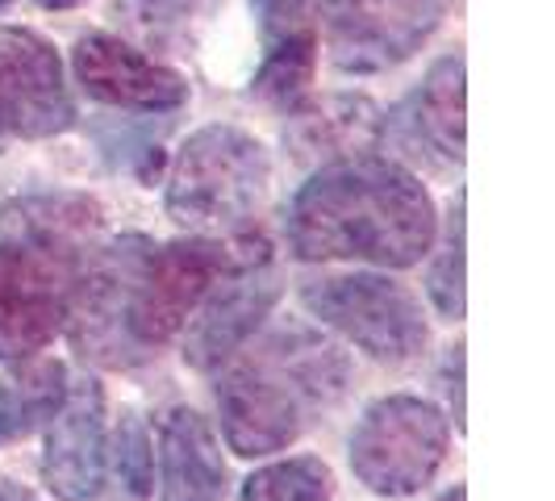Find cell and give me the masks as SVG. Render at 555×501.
Returning a JSON list of instances; mask_svg holds the SVG:
<instances>
[{
  "label": "cell",
  "mask_w": 555,
  "mask_h": 501,
  "mask_svg": "<svg viewBox=\"0 0 555 501\" xmlns=\"http://www.w3.org/2000/svg\"><path fill=\"white\" fill-rule=\"evenodd\" d=\"M288 251L306 264L414 268L435 239L439 218L426 184L410 167L380 155L322 164L297 189L284 218Z\"/></svg>",
  "instance_id": "cell-1"
},
{
  "label": "cell",
  "mask_w": 555,
  "mask_h": 501,
  "mask_svg": "<svg viewBox=\"0 0 555 501\" xmlns=\"http://www.w3.org/2000/svg\"><path fill=\"white\" fill-rule=\"evenodd\" d=\"M101 205L80 193H38L0 214V363L34 360L76 306Z\"/></svg>",
  "instance_id": "cell-2"
},
{
  "label": "cell",
  "mask_w": 555,
  "mask_h": 501,
  "mask_svg": "<svg viewBox=\"0 0 555 501\" xmlns=\"http://www.w3.org/2000/svg\"><path fill=\"white\" fill-rule=\"evenodd\" d=\"M234 356L218 385V418L225 447L243 460L297 444L351 381L343 347L301 322L276 326Z\"/></svg>",
  "instance_id": "cell-3"
},
{
  "label": "cell",
  "mask_w": 555,
  "mask_h": 501,
  "mask_svg": "<svg viewBox=\"0 0 555 501\" xmlns=\"http://www.w3.org/2000/svg\"><path fill=\"white\" fill-rule=\"evenodd\" d=\"M272 155L238 126H205L184 142L167 171V218L193 234L238 230L268 201Z\"/></svg>",
  "instance_id": "cell-4"
},
{
  "label": "cell",
  "mask_w": 555,
  "mask_h": 501,
  "mask_svg": "<svg viewBox=\"0 0 555 501\" xmlns=\"http://www.w3.org/2000/svg\"><path fill=\"white\" fill-rule=\"evenodd\" d=\"M272 259L263 239H222V234H196L176 239L164 247H146L130 297V343L142 360H151L164 343L189 326L205 293L222 277Z\"/></svg>",
  "instance_id": "cell-5"
},
{
  "label": "cell",
  "mask_w": 555,
  "mask_h": 501,
  "mask_svg": "<svg viewBox=\"0 0 555 501\" xmlns=\"http://www.w3.org/2000/svg\"><path fill=\"white\" fill-rule=\"evenodd\" d=\"M451 426L447 414L414 393L372 401L351 431L347 460L360 485L376 498H414L443 468Z\"/></svg>",
  "instance_id": "cell-6"
},
{
  "label": "cell",
  "mask_w": 555,
  "mask_h": 501,
  "mask_svg": "<svg viewBox=\"0 0 555 501\" xmlns=\"http://www.w3.org/2000/svg\"><path fill=\"white\" fill-rule=\"evenodd\" d=\"M301 301L322 322L356 343L363 356L380 363H410L426 351L430 331L422 301L392 277L380 272H343L301 284Z\"/></svg>",
  "instance_id": "cell-7"
},
{
  "label": "cell",
  "mask_w": 555,
  "mask_h": 501,
  "mask_svg": "<svg viewBox=\"0 0 555 501\" xmlns=\"http://www.w3.org/2000/svg\"><path fill=\"white\" fill-rule=\"evenodd\" d=\"M451 0H326V51L338 72L372 76L414 55Z\"/></svg>",
  "instance_id": "cell-8"
},
{
  "label": "cell",
  "mask_w": 555,
  "mask_h": 501,
  "mask_svg": "<svg viewBox=\"0 0 555 501\" xmlns=\"http://www.w3.org/2000/svg\"><path fill=\"white\" fill-rule=\"evenodd\" d=\"M72 121L76 105L55 47L34 29H0V142L55 139Z\"/></svg>",
  "instance_id": "cell-9"
},
{
  "label": "cell",
  "mask_w": 555,
  "mask_h": 501,
  "mask_svg": "<svg viewBox=\"0 0 555 501\" xmlns=\"http://www.w3.org/2000/svg\"><path fill=\"white\" fill-rule=\"evenodd\" d=\"M280 301V277L272 272V259L247 264L238 272L222 277L196 313L184 326V363L196 372H214L222 363L234 360L238 347H247V338Z\"/></svg>",
  "instance_id": "cell-10"
},
{
  "label": "cell",
  "mask_w": 555,
  "mask_h": 501,
  "mask_svg": "<svg viewBox=\"0 0 555 501\" xmlns=\"http://www.w3.org/2000/svg\"><path fill=\"white\" fill-rule=\"evenodd\" d=\"M72 72L92 101L113 110L167 113L189 101V84L180 72L142 55L117 34H83L72 51Z\"/></svg>",
  "instance_id": "cell-11"
},
{
  "label": "cell",
  "mask_w": 555,
  "mask_h": 501,
  "mask_svg": "<svg viewBox=\"0 0 555 501\" xmlns=\"http://www.w3.org/2000/svg\"><path fill=\"white\" fill-rule=\"evenodd\" d=\"M105 389L83 376L51 414L42 480L59 501H96L105 489Z\"/></svg>",
  "instance_id": "cell-12"
},
{
  "label": "cell",
  "mask_w": 555,
  "mask_h": 501,
  "mask_svg": "<svg viewBox=\"0 0 555 501\" xmlns=\"http://www.w3.org/2000/svg\"><path fill=\"white\" fill-rule=\"evenodd\" d=\"M159 501H225L222 444L189 406L167 410L159 426Z\"/></svg>",
  "instance_id": "cell-13"
},
{
  "label": "cell",
  "mask_w": 555,
  "mask_h": 501,
  "mask_svg": "<svg viewBox=\"0 0 555 501\" xmlns=\"http://www.w3.org/2000/svg\"><path fill=\"white\" fill-rule=\"evenodd\" d=\"M288 142L301 159H351L367 155V146L385 134L380 110L363 97H326V101H301L293 105Z\"/></svg>",
  "instance_id": "cell-14"
},
{
  "label": "cell",
  "mask_w": 555,
  "mask_h": 501,
  "mask_svg": "<svg viewBox=\"0 0 555 501\" xmlns=\"http://www.w3.org/2000/svg\"><path fill=\"white\" fill-rule=\"evenodd\" d=\"M401 121L410 126V146L417 155L426 146L443 164H464V59H439L401 110Z\"/></svg>",
  "instance_id": "cell-15"
},
{
  "label": "cell",
  "mask_w": 555,
  "mask_h": 501,
  "mask_svg": "<svg viewBox=\"0 0 555 501\" xmlns=\"http://www.w3.org/2000/svg\"><path fill=\"white\" fill-rule=\"evenodd\" d=\"M67 363L63 360H17L13 372H0V447L34 435L51 422L67 397Z\"/></svg>",
  "instance_id": "cell-16"
},
{
  "label": "cell",
  "mask_w": 555,
  "mask_h": 501,
  "mask_svg": "<svg viewBox=\"0 0 555 501\" xmlns=\"http://www.w3.org/2000/svg\"><path fill=\"white\" fill-rule=\"evenodd\" d=\"M222 0H117V17L146 47H184L205 26Z\"/></svg>",
  "instance_id": "cell-17"
},
{
  "label": "cell",
  "mask_w": 555,
  "mask_h": 501,
  "mask_svg": "<svg viewBox=\"0 0 555 501\" xmlns=\"http://www.w3.org/2000/svg\"><path fill=\"white\" fill-rule=\"evenodd\" d=\"M334 473L318 455H288L263 464L243 480L238 501H331Z\"/></svg>",
  "instance_id": "cell-18"
},
{
  "label": "cell",
  "mask_w": 555,
  "mask_h": 501,
  "mask_svg": "<svg viewBox=\"0 0 555 501\" xmlns=\"http://www.w3.org/2000/svg\"><path fill=\"white\" fill-rule=\"evenodd\" d=\"M313 67H318V34L284 38L276 47H268V59L255 76V92L280 110H293L309 97Z\"/></svg>",
  "instance_id": "cell-19"
},
{
  "label": "cell",
  "mask_w": 555,
  "mask_h": 501,
  "mask_svg": "<svg viewBox=\"0 0 555 501\" xmlns=\"http://www.w3.org/2000/svg\"><path fill=\"white\" fill-rule=\"evenodd\" d=\"M105 464H113V480L117 493L126 501H146L151 485H155V447H151V431L142 414L126 410L117 431H113V451H105Z\"/></svg>",
  "instance_id": "cell-20"
},
{
  "label": "cell",
  "mask_w": 555,
  "mask_h": 501,
  "mask_svg": "<svg viewBox=\"0 0 555 501\" xmlns=\"http://www.w3.org/2000/svg\"><path fill=\"white\" fill-rule=\"evenodd\" d=\"M426 293L439 309V318L447 322H460L464 318V201H455L451 218L443 230V247L430 264V277H426Z\"/></svg>",
  "instance_id": "cell-21"
},
{
  "label": "cell",
  "mask_w": 555,
  "mask_h": 501,
  "mask_svg": "<svg viewBox=\"0 0 555 501\" xmlns=\"http://www.w3.org/2000/svg\"><path fill=\"white\" fill-rule=\"evenodd\" d=\"M250 9L259 17L263 47H276V42L297 38V34H318V26H313L318 0H250Z\"/></svg>",
  "instance_id": "cell-22"
},
{
  "label": "cell",
  "mask_w": 555,
  "mask_h": 501,
  "mask_svg": "<svg viewBox=\"0 0 555 501\" xmlns=\"http://www.w3.org/2000/svg\"><path fill=\"white\" fill-rule=\"evenodd\" d=\"M447 397L455 410V431H464V347H451L447 356Z\"/></svg>",
  "instance_id": "cell-23"
},
{
  "label": "cell",
  "mask_w": 555,
  "mask_h": 501,
  "mask_svg": "<svg viewBox=\"0 0 555 501\" xmlns=\"http://www.w3.org/2000/svg\"><path fill=\"white\" fill-rule=\"evenodd\" d=\"M0 501H38V498L29 493L26 485H17V480H4V485H0Z\"/></svg>",
  "instance_id": "cell-24"
},
{
  "label": "cell",
  "mask_w": 555,
  "mask_h": 501,
  "mask_svg": "<svg viewBox=\"0 0 555 501\" xmlns=\"http://www.w3.org/2000/svg\"><path fill=\"white\" fill-rule=\"evenodd\" d=\"M42 9H76V4H83V0H38Z\"/></svg>",
  "instance_id": "cell-25"
},
{
  "label": "cell",
  "mask_w": 555,
  "mask_h": 501,
  "mask_svg": "<svg viewBox=\"0 0 555 501\" xmlns=\"http://www.w3.org/2000/svg\"><path fill=\"white\" fill-rule=\"evenodd\" d=\"M439 501H468V489H464V485H455V489H447Z\"/></svg>",
  "instance_id": "cell-26"
},
{
  "label": "cell",
  "mask_w": 555,
  "mask_h": 501,
  "mask_svg": "<svg viewBox=\"0 0 555 501\" xmlns=\"http://www.w3.org/2000/svg\"><path fill=\"white\" fill-rule=\"evenodd\" d=\"M0 4H9V0H0Z\"/></svg>",
  "instance_id": "cell-27"
}]
</instances>
